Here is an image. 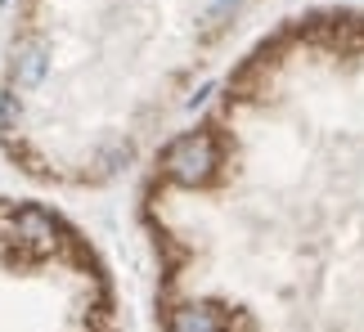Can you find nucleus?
<instances>
[{
	"instance_id": "1",
	"label": "nucleus",
	"mask_w": 364,
	"mask_h": 332,
	"mask_svg": "<svg viewBox=\"0 0 364 332\" xmlns=\"http://www.w3.org/2000/svg\"><path fill=\"white\" fill-rule=\"evenodd\" d=\"M135 216L158 332H364V9L261 36L153 144Z\"/></svg>"
},
{
	"instance_id": "2",
	"label": "nucleus",
	"mask_w": 364,
	"mask_h": 332,
	"mask_svg": "<svg viewBox=\"0 0 364 332\" xmlns=\"http://www.w3.org/2000/svg\"><path fill=\"white\" fill-rule=\"evenodd\" d=\"M257 0H23L0 63V148L27 179L95 189L166 117Z\"/></svg>"
},
{
	"instance_id": "3",
	"label": "nucleus",
	"mask_w": 364,
	"mask_h": 332,
	"mask_svg": "<svg viewBox=\"0 0 364 332\" xmlns=\"http://www.w3.org/2000/svg\"><path fill=\"white\" fill-rule=\"evenodd\" d=\"M0 332H122L100 247L46 202L0 198Z\"/></svg>"
}]
</instances>
